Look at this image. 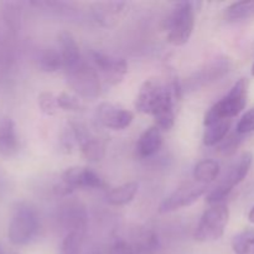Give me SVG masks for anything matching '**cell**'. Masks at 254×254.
Wrapping results in <instances>:
<instances>
[{
    "instance_id": "1",
    "label": "cell",
    "mask_w": 254,
    "mask_h": 254,
    "mask_svg": "<svg viewBox=\"0 0 254 254\" xmlns=\"http://www.w3.org/2000/svg\"><path fill=\"white\" fill-rule=\"evenodd\" d=\"M175 86H166L160 79L149 78L139 89L135 99V108L140 113L153 116L155 126L160 130H170L175 123Z\"/></svg>"
},
{
    "instance_id": "2",
    "label": "cell",
    "mask_w": 254,
    "mask_h": 254,
    "mask_svg": "<svg viewBox=\"0 0 254 254\" xmlns=\"http://www.w3.org/2000/svg\"><path fill=\"white\" fill-rule=\"evenodd\" d=\"M40 220L34 206L17 202L14 206L7 227V237L14 246H26L36 238Z\"/></svg>"
},
{
    "instance_id": "3",
    "label": "cell",
    "mask_w": 254,
    "mask_h": 254,
    "mask_svg": "<svg viewBox=\"0 0 254 254\" xmlns=\"http://www.w3.org/2000/svg\"><path fill=\"white\" fill-rule=\"evenodd\" d=\"M195 2L179 1L165 20L166 40L174 46H183L190 40L195 27Z\"/></svg>"
},
{
    "instance_id": "4",
    "label": "cell",
    "mask_w": 254,
    "mask_h": 254,
    "mask_svg": "<svg viewBox=\"0 0 254 254\" xmlns=\"http://www.w3.org/2000/svg\"><path fill=\"white\" fill-rule=\"evenodd\" d=\"M248 98V81L241 78L233 84L227 94L215 104L210 111L206 113L203 124L210 126L220 119H230L238 116L245 109Z\"/></svg>"
},
{
    "instance_id": "5",
    "label": "cell",
    "mask_w": 254,
    "mask_h": 254,
    "mask_svg": "<svg viewBox=\"0 0 254 254\" xmlns=\"http://www.w3.org/2000/svg\"><path fill=\"white\" fill-rule=\"evenodd\" d=\"M230 218V211L226 203H215L203 212L195 231L196 241L213 242L220 240L225 233V228Z\"/></svg>"
},
{
    "instance_id": "6",
    "label": "cell",
    "mask_w": 254,
    "mask_h": 254,
    "mask_svg": "<svg viewBox=\"0 0 254 254\" xmlns=\"http://www.w3.org/2000/svg\"><path fill=\"white\" fill-rule=\"evenodd\" d=\"M252 163V153H250V151L243 153L242 155L232 164V166L230 168L228 173L223 176L222 181L208 192L206 201H207L210 205L222 202V201L230 195V192L233 190V188L245 180L247 174L250 173Z\"/></svg>"
},
{
    "instance_id": "7",
    "label": "cell",
    "mask_w": 254,
    "mask_h": 254,
    "mask_svg": "<svg viewBox=\"0 0 254 254\" xmlns=\"http://www.w3.org/2000/svg\"><path fill=\"white\" fill-rule=\"evenodd\" d=\"M69 87L83 98H96L101 93L98 73L92 66L82 62L79 66L66 72Z\"/></svg>"
},
{
    "instance_id": "8",
    "label": "cell",
    "mask_w": 254,
    "mask_h": 254,
    "mask_svg": "<svg viewBox=\"0 0 254 254\" xmlns=\"http://www.w3.org/2000/svg\"><path fill=\"white\" fill-rule=\"evenodd\" d=\"M207 191V185L197 183H186L179 186L159 206V212L169 213L180 208L188 207L198 200Z\"/></svg>"
},
{
    "instance_id": "9",
    "label": "cell",
    "mask_w": 254,
    "mask_h": 254,
    "mask_svg": "<svg viewBox=\"0 0 254 254\" xmlns=\"http://www.w3.org/2000/svg\"><path fill=\"white\" fill-rule=\"evenodd\" d=\"M68 127L71 129L74 141L79 145L82 154H83V156L87 160L96 163V161L103 159V143L99 139H97L96 136L92 135L91 131L83 124L77 123V122H71V123H68Z\"/></svg>"
},
{
    "instance_id": "10",
    "label": "cell",
    "mask_w": 254,
    "mask_h": 254,
    "mask_svg": "<svg viewBox=\"0 0 254 254\" xmlns=\"http://www.w3.org/2000/svg\"><path fill=\"white\" fill-rule=\"evenodd\" d=\"M92 61L109 84H118L128 72L126 60L103 52H92Z\"/></svg>"
},
{
    "instance_id": "11",
    "label": "cell",
    "mask_w": 254,
    "mask_h": 254,
    "mask_svg": "<svg viewBox=\"0 0 254 254\" xmlns=\"http://www.w3.org/2000/svg\"><path fill=\"white\" fill-rule=\"evenodd\" d=\"M97 118H98L99 123L106 128L121 130V129H126L127 127L130 126L134 119V114L128 109L122 108L117 104L104 102V103L99 104L97 108Z\"/></svg>"
},
{
    "instance_id": "12",
    "label": "cell",
    "mask_w": 254,
    "mask_h": 254,
    "mask_svg": "<svg viewBox=\"0 0 254 254\" xmlns=\"http://www.w3.org/2000/svg\"><path fill=\"white\" fill-rule=\"evenodd\" d=\"M61 180L69 186L72 190L78 188L102 189L104 183L96 171L83 166H72L68 168L61 176Z\"/></svg>"
},
{
    "instance_id": "13",
    "label": "cell",
    "mask_w": 254,
    "mask_h": 254,
    "mask_svg": "<svg viewBox=\"0 0 254 254\" xmlns=\"http://www.w3.org/2000/svg\"><path fill=\"white\" fill-rule=\"evenodd\" d=\"M231 68V61L227 57H218L211 61L210 64H206L205 68L196 72L195 76L190 79V86L192 88L202 87L208 84L210 82L216 81L225 76Z\"/></svg>"
},
{
    "instance_id": "14",
    "label": "cell",
    "mask_w": 254,
    "mask_h": 254,
    "mask_svg": "<svg viewBox=\"0 0 254 254\" xmlns=\"http://www.w3.org/2000/svg\"><path fill=\"white\" fill-rule=\"evenodd\" d=\"M57 40H59V51L61 54L64 68L66 69V72L79 66L83 62V59L73 35L68 31H62Z\"/></svg>"
},
{
    "instance_id": "15",
    "label": "cell",
    "mask_w": 254,
    "mask_h": 254,
    "mask_svg": "<svg viewBox=\"0 0 254 254\" xmlns=\"http://www.w3.org/2000/svg\"><path fill=\"white\" fill-rule=\"evenodd\" d=\"M126 1H101L93 5L94 20L104 27L116 25L126 11Z\"/></svg>"
},
{
    "instance_id": "16",
    "label": "cell",
    "mask_w": 254,
    "mask_h": 254,
    "mask_svg": "<svg viewBox=\"0 0 254 254\" xmlns=\"http://www.w3.org/2000/svg\"><path fill=\"white\" fill-rule=\"evenodd\" d=\"M62 226L67 230V233L81 232L84 233L87 227V212L79 203H67L64 206L60 216Z\"/></svg>"
},
{
    "instance_id": "17",
    "label": "cell",
    "mask_w": 254,
    "mask_h": 254,
    "mask_svg": "<svg viewBox=\"0 0 254 254\" xmlns=\"http://www.w3.org/2000/svg\"><path fill=\"white\" fill-rule=\"evenodd\" d=\"M19 149L15 123L9 117L0 118V155L11 158Z\"/></svg>"
},
{
    "instance_id": "18",
    "label": "cell",
    "mask_w": 254,
    "mask_h": 254,
    "mask_svg": "<svg viewBox=\"0 0 254 254\" xmlns=\"http://www.w3.org/2000/svg\"><path fill=\"white\" fill-rule=\"evenodd\" d=\"M163 145V134L156 126L146 129L136 143V151L141 158H149L160 150Z\"/></svg>"
},
{
    "instance_id": "19",
    "label": "cell",
    "mask_w": 254,
    "mask_h": 254,
    "mask_svg": "<svg viewBox=\"0 0 254 254\" xmlns=\"http://www.w3.org/2000/svg\"><path fill=\"white\" fill-rule=\"evenodd\" d=\"M138 189V183H134V181L119 185L109 191L108 195H107V201L114 206L127 205V203H129L135 197Z\"/></svg>"
},
{
    "instance_id": "20",
    "label": "cell",
    "mask_w": 254,
    "mask_h": 254,
    "mask_svg": "<svg viewBox=\"0 0 254 254\" xmlns=\"http://www.w3.org/2000/svg\"><path fill=\"white\" fill-rule=\"evenodd\" d=\"M231 128L230 119H220L215 123L206 126V130L203 133V144L206 146H213L227 136Z\"/></svg>"
},
{
    "instance_id": "21",
    "label": "cell",
    "mask_w": 254,
    "mask_h": 254,
    "mask_svg": "<svg viewBox=\"0 0 254 254\" xmlns=\"http://www.w3.org/2000/svg\"><path fill=\"white\" fill-rule=\"evenodd\" d=\"M220 174V164L212 159H206L196 164L193 169V179L197 183L207 185L216 180V178Z\"/></svg>"
},
{
    "instance_id": "22",
    "label": "cell",
    "mask_w": 254,
    "mask_h": 254,
    "mask_svg": "<svg viewBox=\"0 0 254 254\" xmlns=\"http://www.w3.org/2000/svg\"><path fill=\"white\" fill-rule=\"evenodd\" d=\"M37 64L39 68L44 72H56L57 69L64 67L61 54L54 47H47L40 52Z\"/></svg>"
},
{
    "instance_id": "23",
    "label": "cell",
    "mask_w": 254,
    "mask_h": 254,
    "mask_svg": "<svg viewBox=\"0 0 254 254\" xmlns=\"http://www.w3.org/2000/svg\"><path fill=\"white\" fill-rule=\"evenodd\" d=\"M225 16L228 21L253 19L254 17V0L251 1H237L227 6Z\"/></svg>"
},
{
    "instance_id": "24",
    "label": "cell",
    "mask_w": 254,
    "mask_h": 254,
    "mask_svg": "<svg viewBox=\"0 0 254 254\" xmlns=\"http://www.w3.org/2000/svg\"><path fill=\"white\" fill-rule=\"evenodd\" d=\"M84 245H86L84 233H67L60 247V254H81Z\"/></svg>"
},
{
    "instance_id": "25",
    "label": "cell",
    "mask_w": 254,
    "mask_h": 254,
    "mask_svg": "<svg viewBox=\"0 0 254 254\" xmlns=\"http://www.w3.org/2000/svg\"><path fill=\"white\" fill-rule=\"evenodd\" d=\"M232 248L236 254H254V230H245L236 235Z\"/></svg>"
},
{
    "instance_id": "26",
    "label": "cell",
    "mask_w": 254,
    "mask_h": 254,
    "mask_svg": "<svg viewBox=\"0 0 254 254\" xmlns=\"http://www.w3.org/2000/svg\"><path fill=\"white\" fill-rule=\"evenodd\" d=\"M40 111L46 116H55L59 112V102H57V96H55L51 92H42L39 94L37 98Z\"/></svg>"
},
{
    "instance_id": "27",
    "label": "cell",
    "mask_w": 254,
    "mask_h": 254,
    "mask_svg": "<svg viewBox=\"0 0 254 254\" xmlns=\"http://www.w3.org/2000/svg\"><path fill=\"white\" fill-rule=\"evenodd\" d=\"M57 102H59L60 109H62V111L78 112L84 108L82 99L71 93H66V92H62L57 96Z\"/></svg>"
},
{
    "instance_id": "28",
    "label": "cell",
    "mask_w": 254,
    "mask_h": 254,
    "mask_svg": "<svg viewBox=\"0 0 254 254\" xmlns=\"http://www.w3.org/2000/svg\"><path fill=\"white\" fill-rule=\"evenodd\" d=\"M254 131V108L250 109L246 114H243L237 124V133L243 135Z\"/></svg>"
},
{
    "instance_id": "29",
    "label": "cell",
    "mask_w": 254,
    "mask_h": 254,
    "mask_svg": "<svg viewBox=\"0 0 254 254\" xmlns=\"http://www.w3.org/2000/svg\"><path fill=\"white\" fill-rule=\"evenodd\" d=\"M2 12H4L5 21H6L10 26L14 27L15 24L19 21V12L15 9V4H12V2H6V4H4V10H2Z\"/></svg>"
},
{
    "instance_id": "30",
    "label": "cell",
    "mask_w": 254,
    "mask_h": 254,
    "mask_svg": "<svg viewBox=\"0 0 254 254\" xmlns=\"http://www.w3.org/2000/svg\"><path fill=\"white\" fill-rule=\"evenodd\" d=\"M240 135L241 134H238L237 131H236V134H233V135H230L228 138H225L226 141L221 145V150H222L225 154L233 153V151L238 148V145H240L241 143V139H242Z\"/></svg>"
},
{
    "instance_id": "31",
    "label": "cell",
    "mask_w": 254,
    "mask_h": 254,
    "mask_svg": "<svg viewBox=\"0 0 254 254\" xmlns=\"http://www.w3.org/2000/svg\"><path fill=\"white\" fill-rule=\"evenodd\" d=\"M81 254H101V251L97 246L92 245V243H86Z\"/></svg>"
},
{
    "instance_id": "32",
    "label": "cell",
    "mask_w": 254,
    "mask_h": 254,
    "mask_svg": "<svg viewBox=\"0 0 254 254\" xmlns=\"http://www.w3.org/2000/svg\"><path fill=\"white\" fill-rule=\"evenodd\" d=\"M0 254H17V252H15V251L11 250V248L6 247L5 245L0 243Z\"/></svg>"
},
{
    "instance_id": "33",
    "label": "cell",
    "mask_w": 254,
    "mask_h": 254,
    "mask_svg": "<svg viewBox=\"0 0 254 254\" xmlns=\"http://www.w3.org/2000/svg\"><path fill=\"white\" fill-rule=\"evenodd\" d=\"M248 220H250L251 223L254 225V206L252 207V210L250 211V213H248Z\"/></svg>"
},
{
    "instance_id": "34",
    "label": "cell",
    "mask_w": 254,
    "mask_h": 254,
    "mask_svg": "<svg viewBox=\"0 0 254 254\" xmlns=\"http://www.w3.org/2000/svg\"><path fill=\"white\" fill-rule=\"evenodd\" d=\"M252 76H254V64H253V66H252Z\"/></svg>"
}]
</instances>
